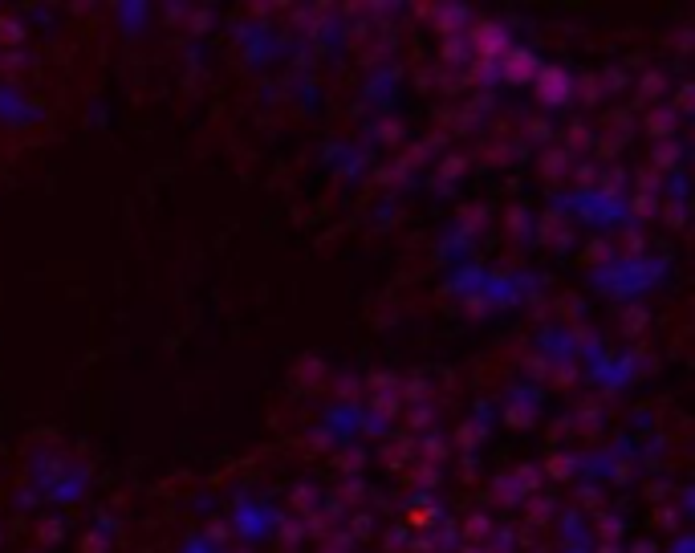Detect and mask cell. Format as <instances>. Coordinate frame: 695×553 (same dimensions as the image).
I'll return each instance as SVG.
<instances>
[{
    "instance_id": "6da1fadb",
    "label": "cell",
    "mask_w": 695,
    "mask_h": 553,
    "mask_svg": "<svg viewBox=\"0 0 695 553\" xmlns=\"http://www.w3.org/2000/svg\"><path fill=\"white\" fill-rule=\"evenodd\" d=\"M533 86H537V94H541L545 106H565V102L574 98V78L565 74L561 66H541L533 74Z\"/></svg>"
},
{
    "instance_id": "7a4b0ae2",
    "label": "cell",
    "mask_w": 695,
    "mask_h": 553,
    "mask_svg": "<svg viewBox=\"0 0 695 553\" xmlns=\"http://www.w3.org/2000/svg\"><path fill=\"white\" fill-rule=\"evenodd\" d=\"M537 70L541 66H537V57L529 49H504V57H500V74L509 82H533Z\"/></svg>"
},
{
    "instance_id": "3957f363",
    "label": "cell",
    "mask_w": 695,
    "mask_h": 553,
    "mask_svg": "<svg viewBox=\"0 0 695 553\" xmlns=\"http://www.w3.org/2000/svg\"><path fill=\"white\" fill-rule=\"evenodd\" d=\"M480 49H484L488 57H504V49H509V41H504V29L484 25V29H480Z\"/></svg>"
}]
</instances>
